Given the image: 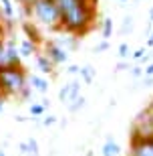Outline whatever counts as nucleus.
I'll list each match as a JSON object with an SVG mask.
<instances>
[{"mask_svg":"<svg viewBox=\"0 0 153 156\" xmlns=\"http://www.w3.org/2000/svg\"><path fill=\"white\" fill-rule=\"evenodd\" d=\"M61 12V30L73 37H83L93 29L97 8L89 0H55Z\"/></svg>","mask_w":153,"mask_h":156,"instance_id":"1","label":"nucleus"},{"mask_svg":"<svg viewBox=\"0 0 153 156\" xmlns=\"http://www.w3.org/2000/svg\"><path fill=\"white\" fill-rule=\"evenodd\" d=\"M24 8L38 24L48 30H61V12L55 0H30V4Z\"/></svg>","mask_w":153,"mask_h":156,"instance_id":"2","label":"nucleus"},{"mask_svg":"<svg viewBox=\"0 0 153 156\" xmlns=\"http://www.w3.org/2000/svg\"><path fill=\"white\" fill-rule=\"evenodd\" d=\"M26 85H28V79L22 67H6L0 71V91L4 98L20 95V91Z\"/></svg>","mask_w":153,"mask_h":156,"instance_id":"3","label":"nucleus"},{"mask_svg":"<svg viewBox=\"0 0 153 156\" xmlns=\"http://www.w3.org/2000/svg\"><path fill=\"white\" fill-rule=\"evenodd\" d=\"M153 138V104L139 114L131 126V140Z\"/></svg>","mask_w":153,"mask_h":156,"instance_id":"4","label":"nucleus"},{"mask_svg":"<svg viewBox=\"0 0 153 156\" xmlns=\"http://www.w3.org/2000/svg\"><path fill=\"white\" fill-rule=\"evenodd\" d=\"M45 55L52 65H62L68 61V53L62 47H58L55 41H45Z\"/></svg>","mask_w":153,"mask_h":156,"instance_id":"5","label":"nucleus"},{"mask_svg":"<svg viewBox=\"0 0 153 156\" xmlns=\"http://www.w3.org/2000/svg\"><path fill=\"white\" fill-rule=\"evenodd\" d=\"M79 91H81V79H73L68 85H62L58 89V99H61L62 104L68 105L79 98Z\"/></svg>","mask_w":153,"mask_h":156,"instance_id":"6","label":"nucleus"},{"mask_svg":"<svg viewBox=\"0 0 153 156\" xmlns=\"http://www.w3.org/2000/svg\"><path fill=\"white\" fill-rule=\"evenodd\" d=\"M129 156H153V138L131 140V154Z\"/></svg>","mask_w":153,"mask_h":156,"instance_id":"7","label":"nucleus"},{"mask_svg":"<svg viewBox=\"0 0 153 156\" xmlns=\"http://www.w3.org/2000/svg\"><path fill=\"white\" fill-rule=\"evenodd\" d=\"M55 43H57L58 47H62L65 51H75L77 47H79V37H73V35H67V33H62L61 37H57V39H52Z\"/></svg>","mask_w":153,"mask_h":156,"instance_id":"8","label":"nucleus"},{"mask_svg":"<svg viewBox=\"0 0 153 156\" xmlns=\"http://www.w3.org/2000/svg\"><path fill=\"white\" fill-rule=\"evenodd\" d=\"M101 152H103V156H119L121 154V148H119V144L113 140V136H107V140H105Z\"/></svg>","mask_w":153,"mask_h":156,"instance_id":"9","label":"nucleus"},{"mask_svg":"<svg viewBox=\"0 0 153 156\" xmlns=\"http://www.w3.org/2000/svg\"><path fill=\"white\" fill-rule=\"evenodd\" d=\"M34 59H36V65H38V71L40 73H45V75H51L52 73V69H55V65L46 59V55L45 53H36L34 55Z\"/></svg>","mask_w":153,"mask_h":156,"instance_id":"10","label":"nucleus"},{"mask_svg":"<svg viewBox=\"0 0 153 156\" xmlns=\"http://www.w3.org/2000/svg\"><path fill=\"white\" fill-rule=\"evenodd\" d=\"M22 29H24V33H26V41L34 43L36 47L42 43V39H40V33L36 30V27H34V24H30V23H26V20H24V23H22Z\"/></svg>","mask_w":153,"mask_h":156,"instance_id":"11","label":"nucleus"},{"mask_svg":"<svg viewBox=\"0 0 153 156\" xmlns=\"http://www.w3.org/2000/svg\"><path fill=\"white\" fill-rule=\"evenodd\" d=\"M0 14L6 20H12V18L16 16V8L12 4V0H0Z\"/></svg>","mask_w":153,"mask_h":156,"instance_id":"12","label":"nucleus"},{"mask_svg":"<svg viewBox=\"0 0 153 156\" xmlns=\"http://www.w3.org/2000/svg\"><path fill=\"white\" fill-rule=\"evenodd\" d=\"M30 87L32 89H36L38 93H46L48 91V81L45 79V77H40V75H30Z\"/></svg>","mask_w":153,"mask_h":156,"instance_id":"13","label":"nucleus"},{"mask_svg":"<svg viewBox=\"0 0 153 156\" xmlns=\"http://www.w3.org/2000/svg\"><path fill=\"white\" fill-rule=\"evenodd\" d=\"M18 51H20V57H32V55L38 53V47L34 45V43H30V41L24 39L22 43L18 45Z\"/></svg>","mask_w":153,"mask_h":156,"instance_id":"14","label":"nucleus"},{"mask_svg":"<svg viewBox=\"0 0 153 156\" xmlns=\"http://www.w3.org/2000/svg\"><path fill=\"white\" fill-rule=\"evenodd\" d=\"M79 75H81V79L85 81V83H93V77H95V69H93L91 65H85V67H81Z\"/></svg>","mask_w":153,"mask_h":156,"instance_id":"15","label":"nucleus"},{"mask_svg":"<svg viewBox=\"0 0 153 156\" xmlns=\"http://www.w3.org/2000/svg\"><path fill=\"white\" fill-rule=\"evenodd\" d=\"M101 29H103V41H109V37L113 35V20L111 18H103Z\"/></svg>","mask_w":153,"mask_h":156,"instance_id":"16","label":"nucleus"},{"mask_svg":"<svg viewBox=\"0 0 153 156\" xmlns=\"http://www.w3.org/2000/svg\"><path fill=\"white\" fill-rule=\"evenodd\" d=\"M45 108H42V104H40V101H32V104H30V114H32V120H38V116H42V114H45Z\"/></svg>","mask_w":153,"mask_h":156,"instance_id":"17","label":"nucleus"},{"mask_svg":"<svg viewBox=\"0 0 153 156\" xmlns=\"http://www.w3.org/2000/svg\"><path fill=\"white\" fill-rule=\"evenodd\" d=\"M85 101H87V99L83 98V95H79V98L75 99L73 104H68V105H67V108H68V112H73V114H75V112H79L81 108H83V105H85Z\"/></svg>","mask_w":153,"mask_h":156,"instance_id":"18","label":"nucleus"},{"mask_svg":"<svg viewBox=\"0 0 153 156\" xmlns=\"http://www.w3.org/2000/svg\"><path fill=\"white\" fill-rule=\"evenodd\" d=\"M133 30V16H125L123 24H121V35H127Z\"/></svg>","mask_w":153,"mask_h":156,"instance_id":"19","label":"nucleus"},{"mask_svg":"<svg viewBox=\"0 0 153 156\" xmlns=\"http://www.w3.org/2000/svg\"><path fill=\"white\" fill-rule=\"evenodd\" d=\"M26 146H28V154L38 156V144H36V140H34V138H28V140H26Z\"/></svg>","mask_w":153,"mask_h":156,"instance_id":"20","label":"nucleus"},{"mask_svg":"<svg viewBox=\"0 0 153 156\" xmlns=\"http://www.w3.org/2000/svg\"><path fill=\"white\" fill-rule=\"evenodd\" d=\"M119 57H121V61H125V59L129 57V45L127 43H121L119 45Z\"/></svg>","mask_w":153,"mask_h":156,"instance_id":"21","label":"nucleus"},{"mask_svg":"<svg viewBox=\"0 0 153 156\" xmlns=\"http://www.w3.org/2000/svg\"><path fill=\"white\" fill-rule=\"evenodd\" d=\"M145 55H147V51H145V49H143V47H141V49H137V51L133 53V55H131V57L135 59V61H141V59L145 57Z\"/></svg>","mask_w":153,"mask_h":156,"instance_id":"22","label":"nucleus"},{"mask_svg":"<svg viewBox=\"0 0 153 156\" xmlns=\"http://www.w3.org/2000/svg\"><path fill=\"white\" fill-rule=\"evenodd\" d=\"M109 49V41H101L99 45H95V53H103Z\"/></svg>","mask_w":153,"mask_h":156,"instance_id":"23","label":"nucleus"},{"mask_svg":"<svg viewBox=\"0 0 153 156\" xmlns=\"http://www.w3.org/2000/svg\"><path fill=\"white\" fill-rule=\"evenodd\" d=\"M30 93H32V87L26 85L22 91H20V95H18V98H20V99H28V98H30Z\"/></svg>","mask_w":153,"mask_h":156,"instance_id":"24","label":"nucleus"},{"mask_svg":"<svg viewBox=\"0 0 153 156\" xmlns=\"http://www.w3.org/2000/svg\"><path fill=\"white\" fill-rule=\"evenodd\" d=\"M79 71H81L79 65H68V67H67V73H68V75H79Z\"/></svg>","mask_w":153,"mask_h":156,"instance_id":"25","label":"nucleus"},{"mask_svg":"<svg viewBox=\"0 0 153 156\" xmlns=\"http://www.w3.org/2000/svg\"><path fill=\"white\" fill-rule=\"evenodd\" d=\"M131 75H133V77H141L143 75V67H139V65L131 67Z\"/></svg>","mask_w":153,"mask_h":156,"instance_id":"26","label":"nucleus"},{"mask_svg":"<svg viewBox=\"0 0 153 156\" xmlns=\"http://www.w3.org/2000/svg\"><path fill=\"white\" fill-rule=\"evenodd\" d=\"M143 75L145 77H153V61L149 65H145V69H143Z\"/></svg>","mask_w":153,"mask_h":156,"instance_id":"27","label":"nucleus"},{"mask_svg":"<svg viewBox=\"0 0 153 156\" xmlns=\"http://www.w3.org/2000/svg\"><path fill=\"white\" fill-rule=\"evenodd\" d=\"M57 122V116H46L45 120H42V126H52Z\"/></svg>","mask_w":153,"mask_h":156,"instance_id":"28","label":"nucleus"},{"mask_svg":"<svg viewBox=\"0 0 153 156\" xmlns=\"http://www.w3.org/2000/svg\"><path fill=\"white\" fill-rule=\"evenodd\" d=\"M125 69H129V63H127V61H119L115 71H125Z\"/></svg>","mask_w":153,"mask_h":156,"instance_id":"29","label":"nucleus"},{"mask_svg":"<svg viewBox=\"0 0 153 156\" xmlns=\"http://www.w3.org/2000/svg\"><path fill=\"white\" fill-rule=\"evenodd\" d=\"M143 85H145V87H151V85H153V77H145Z\"/></svg>","mask_w":153,"mask_h":156,"instance_id":"30","label":"nucleus"},{"mask_svg":"<svg viewBox=\"0 0 153 156\" xmlns=\"http://www.w3.org/2000/svg\"><path fill=\"white\" fill-rule=\"evenodd\" d=\"M12 2H16V4H20V6H28L30 4V0H12Z\"/></svg>","mask_w":153,"mask_h":156,"instance_id":"31","label":"nucleus"},{"mask_svg":"<svg viewBox=\"0 0 153 156\" xmlns=\"http://www.w3.org/2000/svg\"><path fill=\"white\" fill-rule=\"evenodd\" d=\"M20 152H22V154H28V146H26V142L20 144Z\"/></svg>","mask_w":153,"mask_h":156,"instance_id":"32","label":"nucleus"},{"mask_svg":"<svg viewBox=\"0 0 153 156\" xmlns=\"http://www.w3.org/2000/svg\"><path fill=\"white\" fill-rule=\"evenodd\" d=\"M2 108H4V95H2V91H0V112H2Z\"/></svg>","mask_w":153,"mask_h":156,"instance_id":"33","label":"nucleus"},{"mask_svg":"<svg viewBox=\"0 0 153 156\" xmlns=\"http://www.w3.org/2000/svg\"><path fill=\"white\" fill-rule=\"evenodd\" d=\"M2 39H4V27L0 24V43H2Z\"/></svg>","mask_w":153,"mask_h":156,"instance_id":"34","label":"nucleus"},{"mask_svg":"<svg viewBox=\"0 0 153 156\" xmlns=\"http://www.w3.org/2000/svg\"><path fill=\"white\" fill-rule=\"evenodd\" d=\"M147 47H153V33H151V37L147 39Z\"/></svg>","mask_w":153,"mask_h":156,"instance_id":"35","label":"nucleus"},{"mask_svg":"<svg viewBox=\"0 0 153 156\" xmlns=\"http://www.w3.org/2000/svg\"><path fill=\"white\" fill-rule=\"evenodd\" d=\"M149 18H151V23H153V8L149 10Z\"/></svg>","mask_w":153,"mask_h":156,"instance_id":"36","label":"nucleus"},{"mask_svg":"<svg viewBox=\"0 0 153 156\" xmlns=\"http://www.w3.org/2000/svg\"><path fill=\"white\" fill-rule=\"evenodd\" d=\"M0 156H6V154H4V150H0Z\"/></svg>","mask_w":153,"mask_h":156,"instance_id":"37","label":"nucleus"},{"mask_svg":"<svg viewBox=\"0 0 153 156\" xmlns=\"http://www.w3.org/2000/svg\"><path fill=\"white\" fill-rule=\"evenodd\" d=\"M89 2H93V4H97V0H89Z\"/></svg>","mask_w":153,"mask_h":156,"instance_id":"38","label":"nucleus"},{"mask_svg":"<svg viewBox=\"0 0 153 156\" xmlns=\"http://www.w3.org/2000/svg\"><path fill=\"white\" fill-rule=\"evenodd\" d=\"M119 2H127V0H119Z\"/></svg>","mask_w":153,"mask_h":156,"instance_id":"39","label":"nucleus"}]
</instances>
